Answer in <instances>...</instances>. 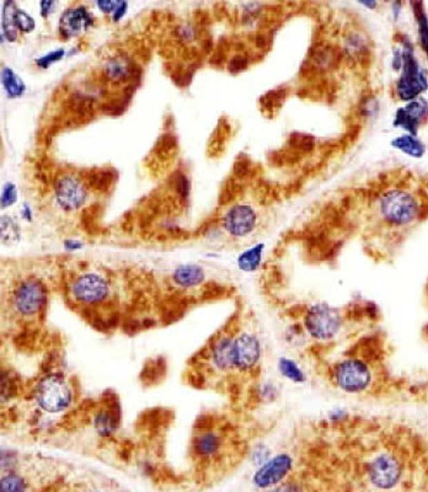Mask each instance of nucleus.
Returning <instances> with one entry per match:
<instances>
[{"label":"nucleus","mask_w":428,"mask_h":492,"mask_svg":"<svg viewBox=\"0 0 428 492\" xmlns=\"http://www.w3.org/2000/svg\"><path fill=\"white\" fill-rule=\"evenodd\" d=\"M47 289L37 278L23 280L12 296V305L23 316H34L46 308Z\"/></svg>","instance_id":"9d476101"},{"label":"nucleus","mask_w":428,"mask_h":492,"mask_svg":"<svg viewBox=\"0 0 428 492\" xmlns=\"http://www.w3.org/2000/svg\"><path fill=\"white\" fill-rule=\"evenodd\" d=\"M428 120V103L422 98L416 99L398 110L395 115V126L401 127L409 134L415 136L418 128Z\"/></svg>","instance_id":"2eb2a0df"},{"label":"nucleus","mask_w":428,"mask_h":492,"mask_svg":"<svg viewBox=\"0 0 428 492\" xmlns=\"http://www.w3.org/2000/svg\"><path fill=\"white\" fill-rule=\"evenodd\" d=\"M402 46V67L401 75L395 84L396 96L401 101H414L420 98L428 88L427 76L417 62L414 45L409 39L401 41Z\"/></svg>","instance_id":"39448f33"},{"label":"nucleus","mask_w":428,"mask_h":492,"mask_svg":"<svg viewBox=\"0 0 428 492\" xmlns=\"http://www.w3.org/2000/svg\"><path fill=\"white\" fill-rule=\"evenodd\" d=\"M1 83L4 85L8 96L17 98L25 92V84L19 75L15 74L9 67L1 69Z\"/></svg>","instance_id":"a878e982"},{"label":"nucleus","mask_w":428,"mask_h":492,"mask_svg":"<svg viewBox=\"0 0 428 492\" xmlns=\"http://www.w3.org/2000/svg\"><path fill=\"white\" fill-rule=\"evenodd\" d=\"M225 446V435L223 429H216L213 426L202 431H197V435L192 440V452L201 462H212L221 458Z\"/></svg>","instance_id":"f8f14e48"},{"label":"nucleus","mask_w":428,"mask_h":492,"mask_svg":"<svg viewBox=\"0 0 428 492\" xmlns=\"http://www.w3.org/2000/svg\"><path fill=\"white\" fill-rule=\"evenodd\" d=\"M34 400L43 411L57 413L72 404L73 390L63 376L50 374L36 385Z\"/></svg>","instance_id":"423d86ee"},{"label":"nucleus","mask_w":428,"mask_h":492,"mask_svg":"<svg viewBox=\"0 0 428 492\" xmlns=\"http://www.w3.org/2000/svg\"><path fill=\"white\" fill-rule=\"evenodd\" d=\"M378 211L389 227L404 228L422 218L423 207L410 189L393 187L378 197Z\"/></svg>","instance_id":"7ed1b4c3"},{"label":"nucleus","mask_w":428,"mask_h":492,"mask_svg":"<svg viewBox=\"0 0 428 492\" xmlns=\"http://www.w3.org/2000/svg\"><path fill=\"white\" fill-rule=\"evenodd\" d=\"M256 212L247 205H235L223 218V227L234 238H244L256 228Z\"/></svg>","instance_id":"ddd939ff"},{"label":"nucleus","mask_w":428,"mask_h":492,"mask_svg":"<svg viewBox=\"0 0 428 492\" xmlns=\"http://www.w3.org/2000/svg\"><path fill=\"white\" fill-rule=\"evenodd\" d=\"M247 67V59L243 56H236V57L233 58L229 63V69L232 72H240V70H244V69Z\"/></svg>","instance_id":"58836bf2"},{"label":"nucleus","mask_w":428,"mask_h":492,"mask_svg":"<svg viewBox=\"0 0 428 492\" xmlns=\"http://www.w3.org/2000/svg\"><path fill=\"white\" fill-rule=\"evenodd\" d=\"M90 492H103V491H90Z\"/></svg>","instance_id":"49530a36"},{"label":"nucleus","mask_w":428,"mask_h":492,"mask_svg":"<svg viewBox=\"0 0 428 492\" xmlns=\"http://www.w3.org/2000/svg\"><path fill=\"white\" fill-rule=\"evenodd\" d=\"M343 56L358 63H365V59L371 57V48L365 34L360 31H349L343 40Z\"/></svg>","instance_id":"a211bd4d"},{"label":"nucleus","mask_w":428,"mask_h":492,"mask_svg":"<svg viewBox=\"0 0 428 492\" xmlns=\"http://www.w3.org/2000/svg\"><path fill=\"white\" fill-rule=\"evenodd\" d=\"M263 492H307L305 485L302 481L298 479H288L283 484H281L278 486L272 487L269 490H265Z\"/></svg>","instance_id":"473e14b6"},{"label":"nucleus","mask_w":428,"mask_h":492,"mask_svg":"<svg viewBox=\"0 0 428 492\" xmlns=\"http://www.w3.org/2000/svg\"><path fill=\"white\" fill-rule=\"evenodd\" d=\"M121 411L119 405L105 407L100 411L95 413L94 426L97 433L101 437L112 435L116 429L120 424Z\"/></svg>","instance_id":"6ab92c4d"},{"label":"nucleus","mask_w":428,"mask_h":492,"mask_svg":"<svg viewBox=\"0 0 428 492\" xmlns=\"http://www.w3.org/2000/svg\"><path fill=\"white\" fill-rule=\"evenodd\" d=\"M29 484L25 478L19 474H8L1 478L0 492H28Z\"/></svg>","instance_id":"cd10ccee"},{"label":"nucleus","mask_w":428,"mask_h":492,"mask_svg":"<svg viewBox=\"0 0 428 492\" xmlns=\"http://www.w3.org/2000/svg\"><path fill=\"white\" fill-rule=\"evenodd\" d=\"M105 74L110 81H121L126 79L131 73V65L130 61L122 56L109 59L108 63L105 64Z\"/></svg>","instance_id":"b1692460"},{"label":"nucleus","mask_w":428,"mask_h":492,"mask_svg":"<svg viewBox=\"0 0 428 492\" xmlns=\"http://www.w3.org/2000/svg\"><path fill=\"white\" fill-rule=\"evenodd\" d=\"M272 457H274L272 451L266 444H257L252 448V453H250L252 463L256 468H260L266 462H269Z\"/></svg>","instance_id":"2f4dec72"},{"label":"nucleus","mask_w":428,"mask_h":492,"mask_svg":"<svg viewBox=\"0 0 428 492\" xmlns=\"http://www.w3.org/2000/svg\"><path fill=\"white\" fill-rule=\"evenodd\" d=\"M172 280L181 288H194L205 282L206 274L197 265H183L174 271Z\"/></svg>","instance_id":"aec40b11"},{"label":"nucleus","mask_w":428,"mask_h":492,"mask_svg":"<svg viewBox=\"0 0 428 492\" xmlns=\"http://www.w3.org/2000/svg\"><path fill=\"white\" fill-rule=\"evenodd\" d=\"M120 3L121 1H97V6L103 12H114Z\"/></svg>","instance_id":"ea45409f"},{"label":"nucleus","mask_w":428,"mask_h":492,"mask_svg":"<svg viewBox=\"0 0 428 492\" xmlns=\"http://www.w3.org/2000/svg\"><path fill=\"white\" fill-rule=\"evenodd\" d=\"M326 376L335 389L347 395L368 394L377 384L376 367L360 353L334 362L327 367Z\"/></svg>","instance_id":"f257e3e1"},{"label":"nucleus","mask_w":428,"mask_h":492,"mask_svg":"<svg viewBox=\"0 0 428 492\" xmlns=\"http://www.w3.org/2000/svg\"><path fill=\"white\" fill-rule=\"evenodd\" d=\"M263 249H265L263 244H257L241 252L238 258V267L244 272L256 271L263 261Z\"/></svg>","instance_id":"5701e85b"},{"label":"nucleus","mask_w":428,"mask_h":492,"mask_svg":"<svg viewBox=\"0 0 428 492\" xmlns=\"http://www.w3.org/2000/svg\"><path fill=\"white\" fill-rule=\"evenodd\" d=\"M15 23H17V30H21L23 32H31L36 26L34 19L21 9H17L15 12Z\"/></svg>","instance_id":"72a5a7b5"},{"label":"nucleus","mask_w":428,"mask_h":492,"mask_svg":"<svg viewBox=\"0 0 428 492\" xmlns=\"http://www.w3.org/2000/svg\"><path fill=\"white\" fill-rule=\"evenodd\" d=\"M415 17H416L417 28H418V39L420 43L422 46L425 52L428 54V19L426 12H423V9L416 8L415 10Z\"/></svg>","instance_id":"c756f323"},{"label":"nucleus","mask_w":428,"mask_h":492,"mask_svg":"<svg viewBox=\"0 0 428 492\" xmlns=\"http://www.w3.org/2000/svg\"><path fill=\"white\" fill-rule=\"evenodd\" d=\"M363 473L371 487L379 491H390L402 480L405 464L398 453L380 448L365 460Z\"/></svg>","instance_id":"20e7f679"},{"label":"nucleus","mask_w":428,"mask_h":492,"mask_svg":"<svg viewBox=\"0 0 428 492\" xmlns=\"http://www.w3.org/2000/svg\"><path fill=\"white\" fill-rule=\"evenodd\" d=\"M109 283L96 274H85L75 278L72 285V296L81 304H99L109 296Z\"/></svg>","instance_id":"9b49d317"},{"label":"nucleus","mask_w":428,"mask_h":492,"mask_svg":"<svg viewBox=\"0 0 428 492\" xmlns=\"http://www.w3.org/2000/svg\"><path fill=\"white\" fill-rule=\"evenodd\" d=\"M296 467L297 459L292 453H278L260 468H256L252 475V485L261 491L278 486L291 479Z\"/></svg>","instance_id":"0eeeda50"},{"label":"nucleus","mask_w":428,"mask_h":492,"mask_svg":"<svg viewBox=\"0 0 428 492\" xmlns=\"http://www.w3.org/2000/svg\"><path fill=\"white\" fill-rule=\"evenodd\" d=\"M288 143L291 148L302 153H310L315 148V139L313 136H309L305 133H298V132L292 134Z\"/></svg>","instance_id":"c85d7f7f"},{"label":"nucleus","mask_w":428,"mask_h":492,"mask_svg":"<svg viewBox=\"0 0 428 492\" xmlns=\"http://www.w3.org/2000/svg\"><path fill=\"white\" fill-rule=\"evenodd\" d=\"M298 321L302 324L309 341L316 345H329L341 336L347 315L334 305L316 302L300 309Z\"/></svg>","instance_id":"f03ea898"},{"label":"nucleus","mask_w":428,"mask_h":492,"mask_svg":"<svg viewBox=\"0 0 428 492\" xmlns=\"http://www.w3.org/2000/svg\"><path fill=\"white\" fill-rule=\"evenodd\" d=\"M360 115L365 117L374 116L376 111H378V103L374 96H367L360 100Z\"/></svg>","instance_id":"c9c22d12"},{"label":"nucleus","mask_w":428,"mask_h":492,"mask_svg":"<svg viewBox=\"0 0 428 492\" xmlns=\"http://www.w3.org/2000/svg\"><path fill=\"white\" fill-rule=\"evenodd\" d=\"M177 189L180 191V194L183 197H187L190 191V183L186 176H181L180 181L177 183Z\"/></svg>","instance_id":"a19ab883"},{"label":"nucleus","mask_w":428,"mask_h":492,"mask_svg":"<svg viewBox=\"0 0 428 492\" xmlns=\"http://www.w3.org/2000/svg\"><path fill=\"white\" fill-rule=\"evenodd\" d=\"M349 418V412L343 409H335L327 413V421L330 422V424H335V426L345 424Z\"/></svg>","instance_id":"4c0bfd02"},{"label":"nucleus","mask_w":428,"mask_h":492,"mask_svg":"<svg viewBox=\"0 0 428 492\" xmlns=\"http://www.w3.org/2000/svg\"><path fill=\"white\" fill-rule=\"evenodd\" d=\"M277 369L285 380L293 384L302 385L308 382V374L296 360L289 357H281L277 362Z\"/></svg>","instance_id":"412c9836"},{"label":"nucleus","mask_w":428,"mask_h":492,"mask_svg":"<svg viewBox=\"0 0 428 492\" xmlns=\"http://www.w3.org/2000/svg\"><path fill=\"white\" fill-rule=\"evenodd\" d=\"M94 23L92 14L84 6H78L63 12L59 20V31L63 37L70 39L89 29Z\"/></svg>","instance_id":"dca6fc26"},{"label":"nucleus","mask_w":428,"mask_h":492,"mask_svg":"<svg viewBox=\"0 0 428 492\" xmlns=\"http://www.w3.org/2000/svg\"><path fill=\"white\" fill-rule=\"evenodd\" d=\"M64 54H65L64 50H57V51L50 52L48 54L41 57L40 59L37 61V65L41 67V68H48L51 64L61 61V59L64 57Z\"/></svg>","instance_id":"e433bc0d"},{"label":"nucleus","mask_w":428,"mask_h":492,"mask_svg":"<svg viewBox=\"0 0 428 492\" xmlns=\"http://www.w3.org/2000/svg\"><path fill=\"white\" fill-rule=\"evenodd\" d=\"M17 6L14 1H6L3 8V15H1V29H3V36H6L9 41H15L17 39V26L15 23V12H17Z\"/></svg>","instance_id":"393cba45"},{"label":"nucleus","mask_w":428,"mask_h":492,"mask_svg":"<svg viewBox=\"0 0 428 492\" xmlns=\"http://www.w3.org/2000/svg\"><path fill=\"white\" fill-rule=\"evenodd\" d=\"M20 239V230L17 222L8 216L1 217V243L4 245H14Z\"/></svg>","instance_id":"bb28decb"},{"label":"nucleus","mask_w":428,"mask_h":492,"mask_svg":"<svg viewBox=\"0 0 428 492\" xmlns=\"http://www.w3.org/2000/svg\"><path fill=\"white\" fill-rule=\"evenodd\" d=\"M278 395H280L278 387L276 384L269 383V382L260 384L255 391V398L257 400L263 401V402L274 401L278 398Z\"/></svg>","instance_id":"7c9ffc66"},{"label":"nucleus","mask_w":428,"mask_h":492,"mask_svg":"<svg viewBox=\"0 0 428 492\" xmlns=\"http://www.w3.org/2000/svg\"><path fill=\"white\" fill-rule=\"evenodd\" d=\"M17 200V192L15 185L12 183H6L1 194V207L6 208L14 205Z\"/></svg>","instance_id":"f704fd0d"},{"label":"nucleus","mask_w":428,"mask_h":492,"mask_svg":"<svg viewBox=\"0 0 428 492\" xmlns=\"http://www.w3.org/2000/svg\"><path fill=\"white\" fill-rule=\"evenodd\" d=\"M236 331L233 327H225L222 331L218 332L214 338H212L208 347L205 349V360L208 362L213 372L227 373L234 372V362H233V344Z\"/></svg>","instance_id":"1a4fd4ad"},{"label":"nucleus","mask_w":428,"mask_h":492,"mask_svg":"<svg viewBox=\"0 0 428 492\" xmlns=\"http://www.w3.org/2000/svg\"><path fill=\"white\" fill-rule=\"evenodd\" d=\"M85 186L74 176H62L56 183V198L58 205L65 211H75L85 203Z\"/></svg>","instance_id":"4468645a"},{"label":"nucleus","mask_w":428,"mask_h":492,"mask_svg":"<svg viewBox=\"0 0 428 492\" xmlns=\"http://www.w3.org/2000/svg\"><path fill=\"white\" fill-rule=\"evenodd\" d=\"M23 216H25V218H26V216H28V218L29 219H31V212H30V208L29 207H23Z\"/></svg>","instance_id":"a18cd8bd"},{"label":"nucleus","mask_w":428,"mask_h":492,"mask_svg":"<svg viewBox=\"0 0 428 492\" xmlns=\"http://www.w3.org/2000/svg\"><path fill=\"white\" fill-rule=\"evenodd\" d=\"M54 4L56 3H53V1H42L41 3V14H42V17H47L51 12V8L54 6Z\"/></svg>","instance_id":"37998d69"},{"label":"nucleus","mask_w":428,"mask_h":492,"mask_svg":"<svg viewBox=\"0 0 428 492\" xmlns=\"http://www.w3.org/2000/svg\"><path fill=\"white\" fill-rule=\"evenodd\" d=\"M343 50H338L332 45H320L312 50L310 53V63L312 68L320 72H327L337 68V65L343 61Z\"/></svg>","instance_id":"f3484780"},{"label":"nucleus","mask_w":428,"mask_h":492,"mask_svg":"<svg viewBox=\"0 0 428 492\" xmlns=\"http://www.w3.org/2000/svg\"><path fill=\"white\" fill-rule=\"evenodd\" d=\"M391 145L395 149L400 150V152L410 155L412 158H421L425 154V152H426V148H425L422 142L420 139H417L415 136L409 134V133L393 139Z\"/></svg>","instance_id":"4be33fe9"},{"label":"nucleus","mask_w":428,"mask_h":492,"mask_svg":"<svg viewBox=\"0 0 428 492\" xmlns=\"http://www.w3.org/2000/svg\"><path fill=\"white\" fill-rule=\"evenodd\" d=\"M263 357V346L256 334L236 331L233 344L234 372L252 374L256 371Z\"/></svg>","instance_id":"6e6552de"},{"label":"nucleus","mask_w":428,"mask_h":492,"mask_svg":"<svg viewBox=\"0 0 428 492\" xmlns=\"http://www.w3.org/2000/svg\"><path fill=\"white\" fill-rule=\"evenodd\" d=\"M64 246H65V249H68V250H77V249H80L83 245H81V243H79V241L67 240L64 243Z\"/></svg>","instance_id":"c03bdc74"},{"label":"nucleus","mask_w":428,"mask_h":492,"mask_svg":"<svg viewBox=\"0 0 428 492\" xmlns=\"http://www.w3.org/2000/svg\"><path fill=\"white\" fill-rule=\"evenodd\" d=\"M126 9H127V3H123V1H121L120 6H117V9L114 10V20H116V21H119L120 20L121 17H123L125 15V12H126Z\"/></svg>","instance_id":"79ce46f5"}]
</instances>
